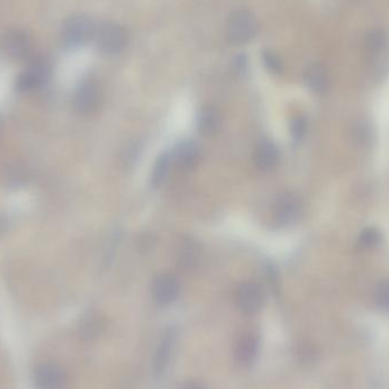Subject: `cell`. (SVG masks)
Listing matches in <instances>:
<instances>
[{"label": "cell", "mask_w": 389, "mask_h": 389, "mask_svg": "<svg viewBox=\"0 0 389 389\" xmlns=\"http://www.w3.org/2000/svg\"><path fill=\"white\" fill-rule=\"evenodd\" d=\"M176 339V330L174 327H170L165 330L161 343L158 345L157 352H156L155 361H154V369L157 376L163 374V371L169 365L172 351H174V343Z\"/></svg>", "instance_id": "12"}, {"label": "cell", "mask_w": 389, "mask_h": 389, "mask_svg": "<svg viewBox=\"0 0 389 389\" xmlns=\"http://www.w3.org/2000/svg\"><path fill=\"white\" fill-rule=\"evenodd\" d=\"M263 301H264L263 290L255 283H243L236 292V303L243 313H255L261 309Z\"/></svg>", "instance_id": "8"}, {"label": "cell", "mask_w": 389, "mask_h": 389, "mask_svg": "<svg viewBox=\"0 0 389 389\" xmlns=\"http://www.w3.org/2000/svg\"><path fill=\"white\" fill-rule=\"evenodd\" d=\"M7 185L12 187H19V185H24L27 181V174L24 170H22L21 167H13L12 170L7 171L6 176Z\"/></svg>", "instance_id": "26"}, {"label": "cell", "mask_w": 389, "mask_h": 389, "mask_svg": "<svg viewBox=\"0 0 389 389\" xmlns=\"http://www.w3.org/2000/svg\"><path fill=\"white\" fill-rule=\"evenodd\" d=\"M96 43L105 55H116L128 43V34L125 29L115 23H104L96 31Z\"/></svg>", "instance_id": "3"}, {"label": "cell", "mask_w": 389, "mask_h": 389, "mask_svg": "<svg viewBox=\"0 0 389 389\" xmlns=\"http://www.w3.org/2000/svg\"><path fill=\"white\" fill-rule=\"evenodd\" d=\"M29 71H31L34 76H37L41 85L46 83L50 76V66L43 58L34 57L30 61Z\"/></svg>", "instance_id": "21"}, {"label": "cell", "mask_w": 389, "mask_h": 389, "mask_svg": "<svg viewBox=\"0 0 389 389\" xmlns=\"http://www.w3.org/2000/svg\"><path fill=\"white\" fill-rule=\"evenodd\" d=\"M198 130L205 136H213L222 125L221 113L215 106L208 105L201 108L198 115Z\"/></svg>", "instance_id": "16"}, {"label": "cell", "mask_w": 389, "mask_h": 389, "mask_svg": "<svg viewBox=\"0 0 389 389\" xmlns=\"http://www.w3.org/2000/svg\"><path fill=\"white\" fill-rule=\"evenodd\" d=\"M304 83L311 92L316 94H325L329 88V74L321 64L310 65L304 73Z\"/></svg>", "instance_id": "13"}, {"label": "cell", "mask_w": 389, "mask_h": 389, "mask_svg": "<svg viewBox=\"0 0 389 389\" xmlns=\"http://www.w3.org/2000/svg\"><path fill=\"white\" fill-rule=\"evenodd\" d=\"M262 59L265 67L274 74H280L283 71V63L281 58L271 50H264L262 54Z\"/></svg>", "instance_id": "23"}, {"label": "cell", "mask_w": 389, "mask_h": 389, "mask_svg": "<svg viewBox=\"0 0 389 389\" xmlns=\"http://www.w3.org/2000/svg\"><path fill=\"white\" fill-rule=\"evenodd\" d=\"M179 389H207L204 383H199V381H188V383H183V386Z\"/></svg>", "instance_id": "29"}, {"label": "cell", "mask_w": 389, "mask_h": 389, "mask_svg": "<svg viewBox=\"0 0 389 389\" xmlns=\"http://www.w3.org/2000/svg\"><path fill=\"white\" fill-rule=\"evenodd\" d=\"M199 158H201V147L192 140H185L183 143H180L174 150V162L183 170H189L196 167Z\"/></svg>", "instance_id": "11"}, {"label": "cell", "mask_w": 389, "mask_h": 389, "mask_svg": "<svg viewBox=\"0 0 389 389\" xmlns=\"http://www.w3.org/2000/svg\"><path fill=\"white\" fill-rule=\"evenodd\" d=\"M201 259V246L192 238H185L178 247L176 260L183 270L194 269Z\"/></svg>", "instance_id": "14"}, {"label": "cell", "mask_w": 389, "mask_h": 389, "mask_svg": "<svg viewBox=\"0 0 389 389\" xmlns=\"http://www.w3.org/2000/svg\"><path fill=\"white\" fill-rule=\"evenodd\" d=\"M306 131L307 122L303 116H296L295 119H292V123H290V134H292V139L299 141L304 138Z\"/></svg>", "instance_id": "25"}, {"label": "cell", "mask_w": 389, "mask_h": 389, "mask_svg": "<svg viewBox=\"0 0 389 389\" xmlns=\"http://www.w3.org/2000/svg\"><path fill=\"white\" fill-rule=\"evenodd\" d=\"M179 281L172 274H162L153 283V296L160 305L174 303L179 296Z\"/></svg>", "instance_id": "9"}, {"label": "cell", "mask_w": 389, "mask_h": 389, "mask_svg": "<svg viewBox=\"0 0 389 389\" xmlns=\"http://www.w3.org/2000/svg\"><path fill=\"white\" fill-rule=\"evenodd\" d=\"M234 66L237 69L238 72H243L246 71L247 69V59L243 55L238 56L236 59H234Z\"/></svg>", "instance_id": "28"}, {"label": "cell", "mask_w": 389, "mask_h": 389, "mask_svg": "<svg viewBox=\"0 0 389 389\" xmlns=\"http://www.w3.org/2000/svg\"><path fill=\"white\" fill-rule=\"evenodd\" d=\"M297 356L298 359L301 360L302 362H304V363L312 362L316 359V348L311 344H301L297 348Z\"/></svg>", "instance_id": "27"}, {"label": "cell", "mask_w": 389, "mask_h": 389, "mask_svg": "<svg viewBox=\"0 0 389 389\" xmlns=\"http://www.w3.org/2000/svg\"><path fill=\"white\" fill-rule=\"evenodd\" d=\"M374 299L378 306L389 312V280H385L378 285L374 292Z\"/></svg>", "instance_id": "24"}, {"label": "cell", "mask_w": 389, "mask_h": 389, "mask_svg": "<svg viewBox=\"0 0 389 389\" xmlns=\"http://www.w3.org/2000/svg\"><path fill=\"white\" fill-rule=\"evenodd\" d=\"M253 160H254V164L259 170L267 172V171L274 169L278 164L279 150L270 140H263L256 146Z\"/></svg>", "instance_id": "10"}, {"label": "cell", "mask_w": 389, "mask_h": 389, "mask_svg": "<svg viewBox=\"0 0 389 389\" xmlns=\"http://www.w3.org/2000/svg\"><path fill=\"white\" fill-rule=\"evenodd\" d=\"M259 353V339L252 334H243L234 350L237 361L243 365H252Z\"/></svg>", "instance_id": "15"}, {"label": "cell", "mask_w": 389, "mask_h": 389, "mask_svg": "<svg viewBox=\"0 0 389 389\" xmlns=\"http://www.w3.org/2000/svg\"><path fill=\"white\" fill-rule=\"evenodd\" d=\"M40 85H41V83L39 79L29 70L20 74L19 78L16 80V89L20 92H32Z\"/></svg>", "instance_id": "20"}, {"label": "cell", "mask_w": 389, "mask_h": 389, "mask_svg": "<svg viewBox=\"0 0 389 389\" xmlns=\"http://www.w3.org/2000/svg\"><path fill=\"white\" fill-rule=\"evenodd\" d=\"M96 31L94 21L88 16H72L63 24L62 40L71 48L85 46L94 39Z\"/></svg>", "instance_id": "1"}, {"label": "cell", "mask_w": 389, "mask_h": 389, "mask_svg": "<svg viewBox=\"0 0 389 389\" xmlns=\"http://www.w3.org/2000/svg\"><path fill=\"white\" fill-rule=\"evenodd\" d=\"M7 225H8V223H7L6 218L0 214V236H1L3 232H6Z\"/></svg>", "instance_id": "30"}, {"label": "cell", "mask_w": 389, "mask_h": 389, "mask_svg": "<svg viewBox=\"0 0 389 389\" xmlns=\"http://www.w3.org/2000/svg\"><path fill=\"white\" fill-rule=\"evenodd\" d=\"M303 205L294 194H283L274 206V219L280 227L294 225L301 218Z\"/></svg>", "instance_id": "5"}, {"label": "cell", "mask_w": 389, "mask_h": 389, "mask_svg": "<svg viewBox=\"0 0 389 389\" xmlns=\"http://www.w3.org/2000/svg\"><path fill=\"white\" fill-rule=\"evenodd\" d=\"M101 103V92L94 83H83L76 89L73 108L80 115H89L97 110Z\"/></svg>", "instance_id": "7"}, {"label": "cell", "mask_w": 389, "mask_h": 389, "mask_svg": "<svg viewBox=\"0 0 389 389\" xmlns=\"http://www.w3.org/2000/svg\"><path fill=\"white\" fill-rule=\"evenodd\" d=\"M388 46V34L381 29H374L369 31L365 39V47L367 52L371 56H377L386 50Z\"/></svg>", "instance_id": "17"}, {"label": "cell", "mask_w": 389, "mask_h": 389, "mask_svg": "<svg viewBox=\"0 0 389 389\" xmlns=\"http://www.w3.org/2000/svg\"><path fill=\"white\" fill-rule=\"evenodd\" d=\"M171 162H172V158L167 153L162 154L157 158L154 169H153L152 180H150L153 187L157 188L165 183L169 172H170Z\"/></svg>", "instance_id": "19"}, {"label": "cell", "mask_w": 389, "mask_h": 389, "mask_svg": "<svg viewBox=\"0 0 389 389\" xmlns=\"http://www.w3.org/2000/svg\"><path fill=\"white\" fill-rule=\"evenodd\" d=\"M257 31V22L255 16L248 10H237L232 13L228 24L227 36L230 43L243 45L255 37Z\"/></svg>", "instance_id": "2"}, {"label": "cell", "mask_w": 389, "mask_h": 389, "mask_svg": "<svg viewBox=\"0 0 389 389\" xmlns=\"http://www.w3.org/2000/svg\"><path fill=\"white\" fill-rule=\"evenodd\" d=\"M1 129H3V125H1V121H0V132H1Z\"/></svg>", "instance_id": "31"}, {"label": "cell", "mask_w": 389, "mask_h": 389, "mask_svg": "<svg viewBox=\"0 0 389 389\" xmlns=\"http://www.w3.org/2000/svg\"><path fill=\"white\" fill-rule=\"evenodd\" d=\"M32 45L34 43L29 34L19 29L7 31L1 39L3 52L15 61H22L30 57Z\"/></svg>", "instance_id": "4"}, {"label": "cell", "mask_w": 389, "mask_h": 389, "mask_svg": "<svg viewBox=\"0 0 389 389\" xmlns=\"http://www.w3.org/2000/svg\"><path fill=\"white\" fill-rule=\"evenodd\" d=\"M103 330V319L96 313L88 314L80 325V334L85 341H92L97 338Z\"/></svg>", "instance_id": "18"}, {"label": "cell", "mask_w": 389, "mask_h": 389, "mask_svg": "<svg viewBox=\"0 0 389 389\" xmlns=\"http://www.w3.org/2000/svg\"><path fill=\"white\" fill-rule=\"evenodd\" d=\"M34 385L37 389H64L65 371L55 363H43L34 370Z\"/></svg>", "instance_id": "6"}, {"label": "cell", "mask_w": 389, "mask_h": 389, "mask_svg": "<svg viewBox=\"0 0 389 389\" xmlns=\"http://www.w3.org/2000/svg\"><path fill=\"white\" fill-rule=\"evenodd\" d=\"M381 234L376 228H367L360 234L359 241L365 248H374L379 245Z\"/></svg>", "instance_id": "22"}]
</instances>
